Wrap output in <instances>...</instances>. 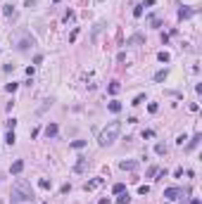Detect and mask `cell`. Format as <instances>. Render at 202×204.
<instances>
[{"label": "cell", "instance_id": "cell-1", "mask_svg": "<svg viewBox=\"0 0 202 204\" xmlns=\"http://www.w3.org/2000/svg\"><path fill=\"white\" fill-rule=\"evenodd\" d=\"M36 197H33V190H31V183L24 180V178H17L14 185H12V197L10 204H33Z\"/></svg>", "mask_w": 202, "mask_h": 204}, {"label": "cell", "instance_id": "cell-2", "mask_svg": "<svg viewBox=\"0 0 202 204\" xmlns=\"http://www.w3.org/2000/svg\"><path fill=\"white\" fill-rule=\"evenodd\" d=\"M119 133H121V124H119V121H109V124L102 128V133H100V138H98V142H100L102 147H109L112 142L119 138Z\"/></svg>", "mask_w": 202, "mask_h": 204}, {"label": "cell", "instance_id": "cell-3", "mask_svg": "<svg viewBox=\"0 0 202 204\" xmlns=\"http://www.w3.org/2000/svg\"><path fill=\"white\" fill-rule=\"evenodd\" d=\"M164 197L166 199H181L183 197V190L181 188H166L164 190Z\"/></svg>", "mask_w": 202, "mask_h": 204}, {"label": "cell", "instance_id": "cell-4", "mask_svg": "<svg viewBox=\"0 0 202 204\" xmlns=\"http://www.w3.org/2000/svg\"><path fill=\"white\" fill-rule=\"evenodd\" d=\"M100 185H102V178H95V180H88V183H86V185H83V190H86V192H91V190L100 188Z\"/></svg>", "mask_w": 202, "mask_h": 204}, {"label": "cell", "instance_id": "cell-5", "mask_svg": "<svg viewBox=\"0 0 202 204\" xmlns=\"http://www.w3.org/2000/svg\"><path fill=\"white\" fill-rule=\"evenodd\" d=\"M140 43H145V36H140V33H136L126 40V45H140Z\"/></svg>", "mask_w": 202, "mask_h": 204}, {"label": "cell", "instance_id": "cell-6", "mask_svg": "<svg viewBox=\"0 0 202 204\" xmlns=\"http://www.w3.org/2000/svg\"><path fill=\"white\" fill-rule=\"evenodd\" d=\"M86 169H88V159H83V157H81V159L76 161V166H74V171H76V173H83Z\"/></svg>", "mask_w": 202, "mask_h": 204}, {"label": "cell", "instance_id": "cell-7", "mask_svg": "<svg viewBox=\"0 0 202 204\" xmlns=\"http://www.w3.org/2000/svg\"><path fill=\"white\" fill-rule=\"evenodd\" d=\"M136 166H138V161H126V159L119 164V169H124V171H136Z\"/></svg>", "mask_w": 202, "mask_h": 204}, {"label": "cell", "instance_id": "cell-8", "mask_svg": "<svg viewBox=\"0 0 202 204\" xmlns=\"http://www.w3.org/2000/svg\"><path fill=\"white\" fill-rule=\"evenodd\" d=\"M57 124H48L45 126V135H48V138H55V135H57Z\"/></svg>", "mask_w": 202, "mask_h": 204}, {"label": "cell", "instance_id": "cell-9", "mask_svg": "<svg viewBox=\"0 0 202 204\" xmlns=\"http://www.w3.org/2000/svg\"><path fill=\"white\" fill-rule=\"evenodd\" d=\"M10 171L14 173V176H17V173H21V171H24V161H21V159H17L14 164H12V169H10Z\"/></svg>", "mask_w": 202, "mask_h": 204}, {"label": "cell", "instance_id": "cell-10", "mask_svg": "<svg viewBox=\"0 0 202 204\" xmlns=\"http://www.w3.org/2000/svg\"><path fill=\"white\" fill-rule=\"evenodd\" d=\"M109 112H112V114H119V112H121V102H119V100H112V102H109Z\"/></svg>", "mask_w": 202, "mask_h": 204}, {"label": "cell", "instance_id": "cell-11", "mask_svg": "<svg viewBox=\"0 0 202 204\" xmlns=\"http://www.w3.org/2000/svg\"><path fill=\"white\" fill-rule=\"evenodd\" d=\"M166 76H169V71L162 69V71H157V74H154V81H157V83H162V81H166Z\"/></svg>", "mask_w": 202, "mask_h": 204}, {"label": "cell", "instance_id": "cell-12", "mask_svg": "<svg viewBox=\"0 0 202 204\" xmlns=\"http://www.w3.org/2000/svg\"><path fill=\"white\" fill-rule=\"evenodd\" d=\"M200 140H202V135H200V133H197V135H195V138H193V140H190V142H188V150H195V147H197V145H200Z\"/></svg>", "mask_w": 202, "mask_h": 204}, {"label": "cell", "instance_id": "cell-13", "mask_svg": "<svg viewBox=\"0 0 202 204\" xmlns=\"http://www.w3.org/2000/svg\"><path fill=\"white\" fill-rule=\"evenodd\" d=\"M119 90H121V86H119V81H112V83H109V93H112V95H117Z\"/></svg>", "mask_w": 202, "mask_h": 204}, {"label": "cell", "instance_id": "cell-14", "mask_svg": "<svg viewBox=\"0 0 202 204\" xmlns=\"http://www.w3.org/2000/svg\"><path fill=\"white\" fill-rule=\"evenodd\" d=\"M112 192H114V195H121V192H126V185H124V183H117V185L112 188Z\"/></svg>", "mask_w": 202, "mask_h": 204}, {"label": "cell", "instance_id": "cell-15", "mask_svg": "<svg viewBox=\"0 0 202 204\" xmlns=\"http://www.w3.org/2000/svg\"><path fill=\"white\" fill-rule=\"evenodd\" d=\"M190 14H193V10H188V7H181V10H178V17H181V19H188Z\"/></svg>", "mask_w": 202, "mask_h": 204}, {"label": "cell", "instance_id": "cell-16", "mask_svg": "<svg viewBox=\"0 0 202 204\" xmlns=\"http://www.w3.org/2000/svg\"><path fill=\"white\" fill-rule=\"evenodd\" d=\"M128 202H131L128 192H121V195H119V199H117V204H128Z\"/></svg>", "mask_w": 202, "mask_h": 204}, {"label": "cell", "instance_id": "cell-17", "mask_svg": "<svg viewBox=\"0 0 202 204\" xmlns=\"http://www.w3.org/2000/svg\"><path fill=\"white\" fill-rule=\"evenodd\" d=\"M154 152H157V154H166V145L164 142H157V145H154Z\"/></svg>", "mask_w": 202, "mask_h": 204}, {"label": "cell", "instance_id": "cell-18", "mask_svg": "<svg viewBox=\"0 0 202 204\" xmlns=\"http://www.w3.org/2000/svg\"><path fill=\"white\" fill-rule=\"evenodd\" d=\"M38 185H41L43 190H50V185H53V183H50L48 178H41V180H38Z\"/></svg>", "mask_w": 202, "mask_h": 204}, {"label": "cell", "instance_id": "cell-19", "mask_svg": "<svg viewBox=\"0 0 202 204\" xmlns=\"http://www.w3.org/2000/svg\"><path fill=\"white\" fill-rule=\"evenodd\" d=\"M14 140H17L14 138V131H10V133L5 135V142H7V145H14Z\"/></svg>", "mask_w": 202, "mask_h": 204}, {"label": "cell", "instance_id": "cell-20", "mask_svg": "<svg viewBox=\"0 0 202 204\" xmlns=\"http://www.w3.org/2000/svg\"><path fill=\"white\" fill-rule=\"evenodd\" d=\"M71 147H74V150H81V147H86V140H74Z\"/></svg>", "mask_w": 202, "mask_h": 204}, {"label": "cell", "instance_id": "cell-21", "mask_svg": "<svg viewBox=\"0 0 202 204\" xmlns=\"http://www.w3.org/2000/svg\"><path fill=\"white\" fill-rule=\"evenodd\" d=\"M157 59H160V62H169L171 57H169V52H164V50H162V52L157 55Z\"/></svg>", "mask_w": 202, "mask_h": 204}, {"label": "cell", "instance_id": "cell-22", "mask_svg": "<svg viewBox=\"0 0 202 204\" xmlns=\"http://www.w3.org/2000/svg\"><path fill=\"white\" fill-rule=\"evenodd\" d=\"M17 88H19V86H17V83H7V86H5V90H7V93H14Z\"/></svg>", "mask_w": 202, "mask_h": 204}, {"label": "cell", "instance_id": "cell-23", "mask_svg": "<svg viewBox=\"0 0 202 204\" xmlns=\"http://www.w3.org/2000/svg\"><path fill=\"white\" fill-rule=\"evenodd\" d=\"M133 17H143V5H138L136 10H133Z\"/></svg>", "mask_w": 202, "mask_h": 204}, {"label": "cell", "instance_id": "cell-24", "mask_svg": "<svg viewBox=\"0 0 202 204\" xmlns=\"http://www.w3.org/2000/svg\"><path fill=\"white\" fill-rule=\"evenodd\" d=\"M157 171H160V169H157V166H152V169H150V171H148V178H152V176H157Z\"/></svg>", "mask_w": 202, "mask_h": 204}, {"label": "cell", "instance_id": "cell-25", "mask_svg": "<svg viewBox=\"0 0 202 204\" xmlns=\"http://www.w3.org/2000/svg\"><path fill=\"white\" fill-rule=\"evenodd\" d=\"M140 102H145V95H138V97H136V100L131 102V105H140Z\"/></svg>", "mask_w": 202, "mask_h": 204}, {"label": "cell", "instance_id": "cell-26", "mask_svg": "<svg viewBox=\"0 0 202 204\" xmlns=\"http://www.w3.org/2000/svg\"><path fill=\"white\" fill-rule=\"evenodd\" d=\"M138 192H140V195H148V192H150V188H148V185H140Z\"/></svg>", "mask_w": 202, "mask_h": 204}, {"label": "cell", "instance_id": "cell-27", "mask_svg": "<svg viewBox=\"0 0 202 204\" xmlns=\"http://www.w3.org/2000/svg\"><path fill=\"white\" fill-rule=\"evenodd\" d=\"M76 36H79V29H74V31H71V36H69V40H71V43L76 40Z\"/></svg>", "mask_w": 202, "mask_h": 204}, {"label": "cell", "instance_id": "cell-28", "mask_svg": "<svg viewBox=\"0 0 202 204\" xmlns=\"http://www.w3.org/2000/svg\"><path fill=\"white\" fill-rule=\"evenodd\" d=\"M14 126H17V121H14V119H10V121H7V128L14 131Z\"/></svg>", "mask_w": 202, "mask_h": 204}, {"label": "cell", "instance_id": "cell-29", "mask_svg": "<svg viewBox=\"0 0 202 204\" xmlns=\"http://www.w3.org/2000/svg\"><path fill=\"white\" fill-rule=\"evenodd\" d=\"M3 12H5V14H7V17H10V14H12V12H14V7H12V5H7V7H5V10H3Z\"/></svg>", "mask_w": 202, "mask_h": 204}, {"label": "cell", "instance_id": "cell-30", "mask_svg": "<svg viewBox=\"0 0 202 204\" xmlns=\"http://www.w3.org/2000/svg\"><path fill=\"white\" fill-rule=\"evenodd\" d=\"M98 204H109V199H107V197H102V199H100Z\"/></svg>", "mask_w": 202, "mask_h": 204}, {"label": "cell", "instance_id": "cell-31", "mask_svg": "<svg viewBox=\"0 0 202 204\" xmlns=\"http://www.w3.org/2000/svg\"><path fill=\"white\" fill-rule=\"evenodd\" d=\"M190 204H200V199H193V202H190Z\"/></svg>", "mask_w": 202, "mask_h": 204}]
</instances>
